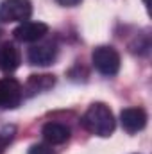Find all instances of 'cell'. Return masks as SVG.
Wrapping results in <instances>:
<instances>
[{"mask_svg":"<svg viewBox=\"0 0 152 154\" xmlns=\"http://www.w3.org/2000/svg\"><path fill=\"white\" fill-rule=\"evenodd\" d=\"M82 125L91 134H97L100 138H108L114 131L113 111L104 102H93L82 116Z\"/></svg>","mask_w":152,"mask_h":154,"instance_id":"6da1fadb","label":"cell"},{"mask_svg":"<svg viewBox=\"0 0 152 154\" xmlns=\"http://www.w3.org/2000/svg\"><path fill=\"white\" fill-rule=\"evenodd\" d=\"M91 61H93V66L102 75H116L120 70V54L113 47H108V45L97 47L91 54Z\"/></svg>","mask_w":152,"mask_h":154,"instance_id":"7a4b0ae2","label":"cell"},{"mask_svg":"<svg viewBox=\"0 0 152 154\" xmlns=\"http://www.w3.org/2000/svg\"><path fill=\"white\" fill-rule=\"evenodd\" d=\"M32 14L31 0H4L0 4L2 22H27Z\"/></svg>","mask_w":152,"mask_h":154,"instance_id":"3957f363","label":"cell"},{"mask_svg":"<svg viewBox=\"0 0 152 154\" xmlns=\"http://www.w3.org/2000/svg\"><path fill=\"white\" fill-rule=\"evenodd\" d=\"M23 97L22 84L13 77L0 79V108L4 109H14L20 106Z\"/></svg>","mask_w":152,"mask_h":154,"instance_id":"277c9868","label":"cell"},{"mask_svg":"<svg viewBox=\"0 0 152 154\" xmlns=\"http://www.w3.org/2000/svg\"><path fill=\"white\" fill-rule=\"evenodd\" d=\"M48 32V25L43 23V22H22L14 31V38L18 41H23V43H32V41H38L41 39L45 34Z\"/></svg>","mask_w":152,"mask_h":154,"instance_id":"5b68a950","label":"cell"},{"mask_svg":"<svg viewBox=\"0 0 152 154\" xmlns=\"http://www.w3.org/2000/svg\"><path fill=\"white\" fill-rule=\"evenodd\" d=\"M120 124H122V127L127 133L134 134V133L145 129V125H147V113L141 108H125L120 113Z\"/></svg>","mask_w":152,"mask_h":154,"instance_id":"8992f818","label":"cell"},{"mask_svg":"<svg viewBox=\"0 0 152 154\" xmlns=\"http://www.w3.org/2000/svg\"><path fill=\"white\" fill-rule=\"evenodd\" d=\"M56 57H57V48L54 45H48V43L34 45L27 52V59L34 66H48L56 61Z\"/></svg>","mask_w":152,"mask_h":154,"instance_id":"52a82bcc","label":"cell"},{"mask_svg":"<svg viewBox=\"0 0 152 154\" xmlns=\"http://www.w3.org/2000/svg\"><path fill=\"white\" fill-rule=\"evenodd\" d=\"M41 134L48 145H61L70 140V129L59 122H47L41 129Z\"/></svg>","mask_w":152,"mask_h":154,"instance_id":"ba28073f","label":"cell"},{"mask_svg":"<svg viewBox=\"0 0 152 154\" xmlns=\"http://www.w3.org/2000/svg\"><path fill=\"white\" fill-rule=\"evenodd\" d=\"M20 52L13 43H2L0 45V72L11 74L20 66Z\"/></svg>","mask_w":152,"mask_h":154,"instance_id":"9c48e42d","label":"cell"},{"mask_svg":"<svg viewBox=\"0 0 152 154\" xmlns=\"http://www.w3.org/2000/svg\"><path fill=\"white\" fill-rule=\"evenodd\" d=\"M56 84V77L50 75V74H39V75H31L25 82V88H22L29 97L41 93V91H47L50 90L52 86Z\"/></svg>","mask_w":152,"mask_h":154,"instance_id":"30bf717a","label":"cell"},{"mask_svg":"<svg viewBox=\"0 0 152 154\" xmlns=\"http://www.w3.org/2000/svg\"><path fill=\"white\" fill-rule=\"evenodd\" d=\"M14 136H16V125L7 124V122H0V154L11 145Z\"/></svg>","mask_w":152,"mask_h":154,"instance_id":"8fae6325","label":"cell"},{"mask_svg":"<svg viewBox=\"0 0 152 154\" xmlns=\"http://www.w3.org/2000/svg\"><path fill=\"white\" fill-rule=\"evenodd\" d=\"M27 154H54V151L48 143H34V145H31Z\"/></svg>","mask_w":152,"mask_h":154,"instance_id":"7c38bea8","label":"cell"},{"mask_svg":"<svg viewBox=\"0 0 152 154\" xmlns=\"http://www.w3.org/2000/svg\"><path fill=\"white\" fill-rule=\"evenodd\" d=\"M59 5H65V7H74V5H79L82 0H56Z\"/></svg>","mask_w":152,"mask_h":154,"instance_id":"4fadbf2b","label":"cell"}]
</instances>
